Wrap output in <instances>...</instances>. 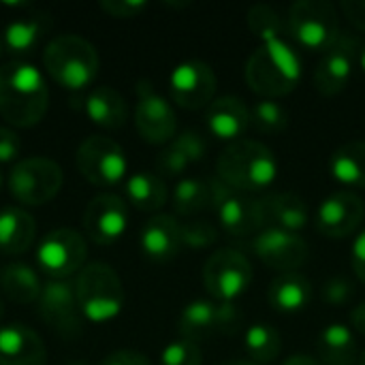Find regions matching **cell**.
<instances>
[{
  "label": "cell",
  "mask_w": 365,
  "mask_h": 365,
  "mask_svg": "<svg viewBox=\"0 0 365 365\" xmlns=\"http://www.w3.org/2000/svg\"><path fill=\"white\" fill-rule=\"evenodd\" d=\"M246 83L261 98L291 94L302 79V58L291 36L263 41L246 62Z\"/></svg>",
  "instance_id": "6da1fadb"
},
{
  "label": "cell",
  "mask_w": 365,
  "mask_h": 365,
  "mask_svg": "<svg viewBox=\"0 0 365 365\" xmlns=\"http://www.w3.org/2000/svg\"><path fill=\"white\" fill-rule=\"evenodd\" d=\"M49 105V90L43 73L28 62L0 66V115L17 126L38 124Z\"/></svg>",
  "instance_id": "7a4b0ae2"
},
{
  "label": "cell",
  "mask_w": 365,
  "mask_h": 365,
  "mask_svg": "<svg viewBox=\"0 0 365 365\" xmlns=\"http://www.w3.org/2000/svg\"><path fill=\"white\" fill-rule=\"evenodd\" d=\"M216 171V175L231 188L246 195H257L276 184L280 167L276 154L265 143L242 139L229 143L220 152Z\"/></svg>",
  "instance_id": "3957f363"
},
{
  "label": "cell",
  "mask_w": 365,
  "mask_h": 365,
  "mask_svg": "<svg viewBox=\"0 0 365 365\" xmlns=\"http://www.w3.org/2000/svg\"><path fill=\"white\" fill-rule=\"evenodd\" d=\"M47 75L66 90H86L94 83L101 60L96 47L77 34H60L43 51Z\"/></svg>",
  "instance_id": "277c9868"
},
{
  "label": "cell",
  "mask_w": 365,
  "mask_h": 365,
  "mask_svg": "<svg viewBox=\"0 0 365 365\" xmlns=\"http://www.w3.org/2000/svg\"><path fill=\"white\" fill-rule=\"evenodd\" d=\"M79 312L90 323H109L124 308V287L113 267L105 263L86 265L75 282Z\"/></svg>",
  "instance_id": "5b68a950"
},
{
  "label": "cell",
  "mask_w": 365,
  "mask_h": 365,
  "mask_svg": "<svg viewBox=\"0 0 365 365\" xmlns=\"http://www.w3.org/2000/svg\"><path fill=\"white\" fill-rule=\"evenodd\" d=\"M289 34L306 51L325 53L342 34L338 9L327 0H297L289 6Z\"/></svg>",
  "instance_id": "8992f818"
},
{
  "label": "cell",
  "mask_w": 365,
  "mask_h": 365,
  "mask_svg": "<svg viewBox=\"0 0 365 365\" xmlns=\"http://www.w3.org/2000/svg\"><path fill=\"white\" fill-rule=\"evenodd\" d=\"M212 188V210L218 216L220 227L235 240L255 237L265 229L263 210L259 197L240 192L222 182L218 175L210 178Z\"/></svg>",
  "instance_id": "52a82bcc"
},
{
  "label": "cell",
  "mask_w": 365,
  "mask_h": 365,
  "mask_svg": "<svg viewBox=\"0 0 365 365\" xmlns=\"http://www.w3.org/2000/svg\"><path fill=\"white\" fill-rule=\"evenodd\" d=\"M64 173L60 165L45 156H30L19 163L9 173L11 197L28 207H38L51 201L62 188Z\"/></svg>",
  "instance_id": "ba28073f"
},
{
  "label": "cell",
  "mask_w": 365,
  "mask_h": 365,
  "mask_svg": "<svg viewBox=\"0 0 365 365\" xmlns=\"http://www.w3.org/2000/svg\"><path fill=\"white\" fill-rule=\"evenodd\" d=\"M75 163L79 173L96 188L118 186L128 171V160L122 145L103 135H92L81 141Z\"/></svg>",
  "instance_id": "9c48e42d"
},
{
  "label": "cell",
  "mask_w": 365,
  "mask_h": 365,
  "mask_svg": "<svg viewBox=\"0 0 365 365\" xmlns=\"http://www.w3.org/2000/svg\"><path fill=\"white\" fill-rule=\"evenodd\" d=\"M252 282V263L233 248L214 252L203 267V287L214 302H235Z\"/></svg>",
  "instance_id": "30bf717a"
},
{
  "label": "cell",
  "mask_w": 365,
  "mask_h": 365,
  "mask_svg": "<svg viewBox=\"0 0 365 365\" xmlns=\"http://www.w3.org/2000/svg\"><path fill=\"white\" fill-rule=\"evenodd\" d=\"M88 257V244L75 229H56L47 233L36 250L38 267L51 280H68L83 269Z\"/></svg>",
  "instance_id": "8fae6325"
},
{
  "label": "cell",
  "mask_w": 365,
  "mask_h": 365,
  "mask_svg": "<svg viewBox=\"0 0 365 365\" xmlns=\"http://www.w3.org/2000/svg\"><path fill=\"white\" fill-rule=\"evenodd\" d=\"M135 126L143 141L152 145H167L178 130V118L171 103L156 92L148 79L137 81V109Z\"/></svg>",
  "instance_id": "7c38bea8"
},
{
  "label": "cell",
  "mask_w": 365,
  "mask_h": 365,
  "mask_svg": "<svg viewBox=\"0 0 365 365\" xmlns=\"http://www.w3.org/2000/svg\"><path fill=\"white\" fill-rule=\"evenodd\" d=\"M240 327V310L233 302H190L180 319L178 331L184 340L199 342L212 334H235Z\"/></svg>",
  "instance_id": "4fadbf2b"
},
{
  "label": "cell",
  "mask_w": 365,
  "mask_h": 365,
  "mask_svg": "<svg viewBox=\"0 0 365 365\" xmlns=\"http://www.w3.org/2000/svg\"><path fill=\"white\" fill-rule=\"evenodd\" d=\"M359 49V36L353 32H342L338 41L321 56V62L314 68V88L323 96H336L349 88Z\"/></svg>",
  "instance_id": "5bb4252c"
},
{
  "label": "cell",
  "mask_w": 365,
  "mask_h": 365,
  "mask_svg": "<svg viewBox=\"0 0 365 365\" xmlns=\"http://www.w3.org/2000/svg\"><path fill=\"white\" fill-rule=\"evenodd\" d=\"M216 73L203 60H186L178 64L169 75V92L173 103L190 111L210 107L216 94Z\"/></svg>",
  "instance_id": "9a60e30c"
},
{
  "label": "cell",
  "mask_w": 365,
  "mask_h": 365,
  "mask_svg": "<svg viewBox=\"0 0 365 365\" xmlns=\"http://www.w3.org/2000/svg\"><path fill=\"white\" fill-rule=\"evenodd\" d=\"M365 220L364 199L351 190H336L325 197L314 214V225L321 235L329 240H344L353 235Z\"/></svg>",
  "instance_id": "2e32d148"
},
{
  "label": "cell",
  "mask_w": 365,
  "mask_h": 365,
  "mask_svg": "<svg viewBox=\"0 0 365 365\" xmlns=\"http://www.w3.org/2000/svg\"><path fill=\"white\" fill-rule=\"evenodd\" d=\"M250 246L259 261L282 274L297 272L308 261V244L299 233L267 227L252 237Z\"/></svg>",
  "instance_id": "e0dca14e"
},
{
  "label": "cell",
  "mask_w": 365,
  "mask_h": 365,
  "mask_svg": "<svg viewBox=\"0 0 365 365\" xmlns=\"http://www.w3.org/2000/svg\"><path fill=\"white\" fill-rule=\"evenodd\" d=\"M128 227V205L113 192L96 195L83 210V231L101 246L115 244Z\"/></svg>",
  "instance_id": "ac0fdd59"
},
{
  "label": "cell",
  "mask_w": 365,
  "mask_h": 365,
  "mask_svg": "<svg viewBox=\"0 0 365 365\" xmlns=\"http://www.w3.org/2000/svg\"><path fill=\"white\" fill-rule=\"evenodd\" d=\"M41 319L60 336L73 338L81 331V312L75 287L68 280H49L38 297Z\"/></svg>",
  "instance_id": "d6986e66"
},
{
  "label": "cell",
  "mask_w": 365,
  "mask_h": 365,
  "mask_svg": "<svg viewBox=\"0 0 365 365\" xmlns=\"http://www.w3.org/2000/svg\"><path fill=\"white\" fill-rule=\"evenodd\" d=\"M139 246L145 259L154 263H169L182 250V222L169 214L152 216L139 235Z\"/></svg>",
  "instance_id": "ffe728a7"
},
{
  "label": "cell",
  "mask_w": 365,
  "mask_h": 365,
  "mask_svg": "<svg viewBox=\"0 0 365 365\" xmlns=\"http://www.w3.org/2000/svg\"><path fill=\"white\" fill-rule=\"evenodd\" d=\"M47 349L41 336L24 323L0 327V365H45Z\"/></svg>",
  "instance_id": "44dd1931"
},
{
  "label": "cell",
  "mask_w": 365,
  "mask_h": 365,
  "mask_svg": "<svg viewBox=\"0 0 365 365\" xmlns=\"http://www.w3.org/2000/svg\"><path fill=\"white\" fill-rule=\"evenodd\" d=\"M207 130L220 141H242L250 128V107L240 96H220L205 111Z\"/></svg>",
  "instance_id": "7402d4cb"
},
{
  "label": "cell",
  "mask_w": 365,
  "mask_h": 365,
  "mask_svg": "<svg viewBox=\"0 0 365 365\" xmlns=\"http://www.w3.org/2000/svg\"><path fill=\"white\" fill-rule=\"evenodd\" d=\"M259 201H261V210H263L265 229L274 227V229L299 233L310 222L308 203L295 192H287V190L269 192V195L259 197Z\"/></svg>",
  "instance_id": "603a6c76"
},
{
  "label": "cell",
  "mask_w": 365,
  "mask_h": 365,
  "mask_svg": "<svg viewBox=\"0 0 365 365\" xmlns=\"http://www.w3.org/2000/svg\"><path fill=\"white\" fill-rule=\"evenodd\" d=\"M269 306L282 314H297L312 302V284L299 272L280 274L272 280L267 291Z\"/></svg>",
  "instance_id": "cb8c5ba5"
},
{
  "label": "cell",
  "mask_w": 365,
  "mask_h": 365,
  "mask_svg": "<svg viewBox=\"0 0 365 365\" xmlns=\"http://www.w3.org/2000/svg\"><path fill=\"white\" fill-rule=\"evenodd\" d=\"M86 115L101 128H122L128 118V105L124 96L111 86H96L90 90L83 103Z\"/></svg>",
  "instance_id": "d4e9b609"
},
{
  "label": "cell",
  "mask_w": 365,
  "mask_h": 365,
  "mask_svg": "<svg viewBox=\"0 0 365 365\" xmlns=\"http://www.w3.org/2000/svg\"><path fill=\"white\" fill-rule=\"evenodd\" d=\"M36 235L34 218L21 207H2L0 210V252L4 255H24Z\"/></svg>",
  "instance_id": "484cf974"
},
{
  "label": "cell",
  "mask_w": 365,
  "mask_h": 365,
  "mask_svg": "<svg viewBox=\"0 0 365 365\" xmlns=\"http://www.w3.org/2000/svg\"><path fill=\"white\" fill-rule=\"evenodd\" d=\"M317 353L321 365H357L359 353L355 334L342 323L327 325L317 340Z\"/></svg>",
  "instance_id": "4316f807"
},
{
  "label": "cell",
  "mask_w": 365,
  "mask_h": 365,
  "mask_svg": "<svg viewBox=\"0 0 365 365\" xmlns=\"http://www.w3.org/2000/svg\"><path fill=\"white\" fill-rule=\"evenodd\" d=\"M124 190H126L128 203L135 205L139 212H158L165 207L169 199L165 180L152 171H139V173L128 175Z\"/></svg>",
  "instance_id": "83f0119b"
},
{
  "label": "cell",
  "mask_w": 365,
  "mask_h": 365,
  "mask_svg": "<svg viewBox=\"0 0 365 365\" xmlns=\"http://www.w3.org/2000/svg\"><path fill=\"white\" fill-rule=\"evenodd\" d=\"M331 178L349 188H365V141H349L329 158Z\"/></svg>",
  "instance_id": "f1b7e54d"
},
{
  "label": "cell",
  "mask_w": 365,
  "mask_h": 365,
  "mask_svg": "<svg viewBox=\"0 0 365 365\" xmlns=\"http://www.w3.org/2000/svg\"><path fill=\"white\" fill-rule=\"evenodd\" d=\"M0 287L4 295L19 306H30L32 302H38L41 291H43L38 274L26 263L6 265L0 272Z\"/></svg>",
  "instance_id": "f546056e"
},
{
  "label": "cell",
  "mask_w": 365,
  "mask_h": 365,
  "mask_svg": "<svg viewBox=\"0 0 365 365\" xmlns=\"http://www.w3.org/2000/svg\"><path fill=\"white\" fill-rule=\"evenodd\" d=\"M49 26H51V19L47 15L13 19L4 30V45L11 53L26 56L38 45V41L49 30Z\"/></svg>",
  "instance_id": "4dcf8cb0"
},
{
  "label": "cell",
  "mask_w": 365,
  "mask_h": 365,
  "mask_svg": "<svg viewBox=\"0 0 365 365\" xmlns=\"http://www.w3.org/2000/svg\"><path fill=\"white\" fill-rule=\"evenodd\" d=\"M171 205L180 216H195L212 210L210 182L201 178H182L171 192Z\"/></svg>",
  "instance_id": "1f68e13d"
},
{
  "label": "cell",
  "mask_w": 365,
  "mask_h": 365,
  "mask_svg": "<svg viewBox=\"0 0 365 365\" xmlns=\"http://www.w3.org/2000/svg\"><path fill=\"white\" fill-rule=\"evenodd\" d=\"M244 351L255 364H272L282 351V336L269 323H255L246 329Z\"/></svg>",
  "instance_id": "d6a6232c"
},
{
  "label": "cell",
  "mask_w": 365,
  "mask_h": 365,
  "mask_svg": "<svg viewBox=\"0 0 365 365\" xmlns=\"http://www.w3.org/2000/svg\"><path fill=\"white\" fill-rule=\"evenodd\" d=\"M248 28L250 32L263 43L269 38H282V36H291L289 34V24L284 17H280V13L269 6V4H255L248 11Z\"/></svg>",
  "instance_id": "836d02e7"
},
{
  "label": "cell",
  "mask_w": 365,
  "mask_h": 365,
  "mask_svg": "<svg viewBox=\"0 0 365 365\" xmlns=\"http://www.w3.org/2000/svg\"><path fill=\"white\" fill-rule=\"evenodd\" d=\"M250 126L265 135L284 133L289 126V113L278 101L261 98L250 107Z\"/></svg>",
  "instance_id": "e575fe53"
},
{
  "label": "cell",
  "mask_w": 365,
  "mask_h": 365,
  "mask_svg": "<svg viewBox=\"0 0 365 365\" xmlns=\"http://www.w3.org/2000/svg\"><path fill=\"white\" fill-rule=\"evenodd\" d=\"M218 235H220L218 227L203 218L182 225V246H186V248H195V250L210 248L212 244L218 242Z\"/></svg>",
  "instance_id": "d590c367"
},
{
  "label": "cell",
  "mask_w": 365,
  "mask_h": 365,
  "mask_svg": "<svg viewBox=\"0 0 365 365\" xmlns=\"http://www.w3.org/2000/svg\"><path fill=\"white\" fill-rule=\"evenodd\" d=\"M203 364V355L197 342L190 340H175L169 342L163 353H160V365H201Z\"/></svg>",
  "instance_id": "8d00e7d4"
},
{
  "label": "cell",
  "mask_w": 365,
  "mask_h": 365,
  "mask_svg": "<svg viewBox=\"0 0 365 365\" xmlns=\"http://www.w3.org/2000/svg\"><path fill=\"white\" fill-rule=\"evenodd\" d=\"M190 165V158L173 141H169L156 158V169L163 178H180L186 173Z\"/></svg>",
  "instance_id": "74e56055"
},
{
  "label": "cell",
  "mask_w": 365,
  "mask_h": 365,
  "mask_svg": "<svg viewBox=\"0 0 365 365\" xmlns=\"http://www.w3.org/2000/svg\"><path fill=\"white\" fill-rule=\"evenodd\" d=\"M353 295H355V284L344 276H336V278L327 280L321 289L323 302L331 304V306H344L353 299Z\"/></svg>",
  "instance_id": "f35d334b"
},
{
  "label": "cell",
  "mask_w": 365,
  "mask_h": 365,
  "mask_svg": "<svg viewBox=\"0 0 365 365\" xmlns=\"http://www.w3.org/2000/svg\"><path fill=\"white\" fill-rule=\"evenodd\" d=\"M171 141L190 158V163H199V160L205 158L207 141H205V137L199 130H184V133L175 135Z\"/></svg>",
  "instance_id": "ab89813d"
},
{
  "label": "cell",
  "mask_w": 365,
  "mask_h": 365,
  "mask_svg": "<svg viewBox=\"0 0 365 365\" xmlns=\"http://www.w3.org/2000/svg\"><path fill=\"white\" fill-rule=\"evenodd\" d=\"M98 6L109 17L130 19V17H137L139 13H143L145 6H148V2H143V0H101Z\"/></svg>",
  "instance_id": "60d3db41"
},
{
  "label": "cell",
  "mask_w": 365,
  "mask_h": 365,
  "mask_svg": "<svg viewBox=\"0 0 365 365\" xmlns=\"http://www.w3.org/2000/svg\"><path fill=\"white\" fill-rule=\"evenodd\" d=\"M21 141L15 130L0 126V163H13L19 156Z\"/></svg>",
  "instance_id": "b9f144b4"
},
{
  "label": "cell",
  "mask_w": 365,
  "mask_h": 365,
  "mask_svg": "<svg viewBox=\"0 0 365 365\" xmlns=\"http://www.w3.org/2000/svg\"><path fill=\"white\" fill-rule=\"evenodd\" d=\"M351 265H353L355 276L365 284V227L359 231V235L353 242V248H351Z\"/></svg>",
  "instance_id": "7bdbcfd3"
},
{
  "label": "cell",
  "mask_w": 365,
  "mask_h": 365,
  "mask_svg": "<svg viewBox=\"0 0 365 365\" xmlns=\"http://www.w3.org/2000/svg\"><path fill=\"white\" fill-rule=\"evenodd\" d=\"M340 9L357 30L365 32V0H342Z\"/></svg>",
  "instance_id": "ee69618b"
},
{
  "label": "cell",
  "mask_w": 365,
  "mask_h": 365,
  "mask_svg": "<svg viewBox=\"0 0 365 365\" xmlns=\"http://www.w3.org/2000/svg\"><path fill=\"white\" fill-rule=\"evenodd\" d=\"M101 365H152L143 353L137 351H115L107 355Z\"/></svg>",
  "instance_id": "f6af8a7d"
},
{
  "label": "cell",
  "mask_w": 365,
  "mask_h": 365,
  "mask_svg": "<svg viewBox=\"0 0 365 365\" xmlns=\"http://www.w3.org/2000/svg\"><path fill=\"white\" fill-rule=\"evenodd\" d=\"M349 319H351V329H355V331H359V334L365 336V302L351 310Z\"/></svg>",
  "instance_id": "bcb514c9"
},
{
  "label": "cell",
  "mask_w": 365,
  "mask_h": 365,
  "mask_svg": "<svg viewBox=\"0 0 365 365\" xmlns=\"http://www.w3.org/2000/svg\"><path fill=\"white\" fill-rule=\"evenodd\" d=\"M282 365H321V361L310 355H291L289 359H284Z\"/></svg>",
  "instance_id": "7dc6e473"
},
{
  "label": "cell",
  "mask_w": 365,
  "mask_h": 365,
  "mask_svg": "<svg viewBox=\"0 0 365 365\" xmlns=\"http://www.w3.org/2000/svg\"><path fill=\"white\" fill-rule=\"evenodd\" d=\"M357 64H359V68L364 71V75H365V43H361V49H359V58H357Z\"/></svg>",
  "instance_id": "c3c4849f"
},
{
  "label": "cell",
  "mask_w": 365,
  "mask_h": 365,
  "mask_svg": "<svg viewBox=\"0 0 365 365\" xmlns=\"http://www.w3.org/2000/svg\"><path fill=\"white\" fill-rule=\"evenodd\" d=\"M222 365H261V364H255V361H250V359H235V361H227V364Z\"/></svg>",
  "instance_id": "681fc988"
},
{
  "label": "cell",
  "mask_w": 365,
  "mask_h": 365,
  "mask_svg": "<svg viewBox=\"0 0 365 365\" xmlns=\"http://www.w3.org/2000/svg\"><path fill=\"white\" fill-rule=\"evenodd\" d=\"M357 365H365V351H364V355L359 357V364H357Z\"/></svg>",
  "instance_id": "f907efd6"
},
{
  "label": "cell",
  "mask_w": 365,
  "mask_h": 365,
  "mask_svg": "<svg viewBox=\"0 0 365 365\" xmlns=\"http://www.w3.org/2000/svg\"><path fill=\"white\" fill-rule=\"evenodd\" d=\"M4 317V306H2V302H0V319Z\"/></svg>",
  "instance_id": "816d5d0a"
},
{
  "label": "cell",
  "mask_w": 365,
  "mask_h": 365,
  "mask_svg": "<svg viewBox=\"0 0 365 365\" xmlns=\"http://www.w3.org/2000/svg\"><path fill=\"white\" fill-rule=\"evenodd\" d=\"M68 365H88V364H86V361H71Z\"/></svg>",
  "instance_id": "f5cc1de1"
},
{
  "label": "cell",
  "mask_w": 365,
  "mask_h": 365,
  "mask_svg": "<svg viewBox=\"0 0 365 365\" xmlns=\"http://www.w3.org/2000/svg\"><path fill=\"white\" fill-rule=\"evenodd\" d=\"M0 56H2V38H0Z\"/></svg>",
  "instance_id": "db71d44e"
},
{
  "label": "cell",
  "mask_w": 365,
  "mask_h": 365,
  "mask_svg": "<svg viewBox=\"0 0 365 365\" xmlns=\"http://www.w3.org/2000/svg\"><path fill=\"white\" fill-rule=\"evenodd\" d=\"M0 188H2V173H0Z\"/></svg>",
  "instance_id": "11a10c76"
}]
</instances>
